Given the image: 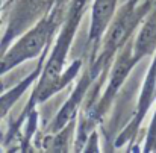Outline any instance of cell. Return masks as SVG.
<instances>
[{
	"label": "cell",
	"instance_id": "5",
	"mask_svg": "<svg viewBox=\"0 0 156 153\" xmlns=\"http://www.w3.org/2000/svg\"><path fill=\"white\" fill-rule=\"evenodd\" d=\"M93 84H96V79L93 77L90 70L85 67L83 71L79 73V79H77L73 91L70 93L67 100L62 103L61 109L50 120V123L46 126V130H44L46 133L58 132L59 129H62L64 126L71 123L73 120H77V117L80 114V109H82V106L85 103V99H87Z\"/></svg>",
	"mask_w": 156,
	"mask_h": 153
},
{
	"label": "cell",
	"instance_id": "6",
	"mask_svg": "<svg viewBox=\"0 0 156 153\" xmlns=\"http://www.w3.org/2000/svg\"><path fill=\"white\" fill-rule=\"evenodd\" d=\"M90 2H91V20L88 29L87 49L90 50V56H93L105 29L108 27L112 15L118 8L120 0H90Z\"/></svg>",
	"mask_w": 156,
	"mask_h": 153
},
{
	"label": "cell",
	"instance_id": "9",
	"mask_svg": "<svg viewBox=\"0 0 156 153\" xmlns=\"http://www.w3.org/2000/svg\"><path fill=\"white\" fill-rule=\"evenodd\" d=\"M76 124H77V120H73L71 123L59 129L58 132H52V133L44 132L37 143L40 146V150L49 153H67L73 150Z\"/></svg>",
	"mask_w": 156,
	"mask_h": 153
},
{
	"label": "cell",
	"instance_id": "10",
	"mask_svg": "<svg viewBox=\"0 0 156 153\" xmlns=\"http://www.w3.org/2000/svg\"><path fill=\"white\" fill-rule=\"evenodd\" d=\"M141 152H156V106H155V114L152 117V121L149 124L146 138H144V144L141 147Z\"/></svg>",
	"mask_w": 156,
	"mask_h": 153
},
{
	"label": "cell",
	"instance_id": "7",
	"mask_svg": "<svg viewBox=\"0 0 156 153\" xmlns=\"http://www.w3.org/2000/svg\"><path fill=\"white\" fill-rule=\"evenodd\" d=\"M133 59L140 64L143 59L153 56L156 52V3L141 21L133 38L130 40Z\"/></svg>",
	"mask_w": 156,
	"mask_h": 153
},
{
	"label": "cell",
	"instance_id": "2",
	"mask_svg": "<svg viewBox=\"0 0 156 153\" xmlns=\"http://www.w3.org/2000/svg\"><path fill=\"white\" fill-rule=\"evenodd\" d=\"M155 3L156 0H124L117 8L96 52L88 58L87 68L96 79V84L105 82L112 59L124 44L133 38L141 21L146 18Z\"/></svg>",
	"mask_w": 156,
	"mask_h": 153
},
{
	"label": "cell",
	"instance_id": "1",
	"mask_svg": "<svg viewBox=\"0 0 156 153\" xmlns=\"http://www.w3.org/2000/svg\"><path fill=\"white\" fill-rule=\"evenodd\" d=\"M90 0H68L62 23L52 43L50 50L47 52L41 73L34 84L35 88L26 103L21 115H26L38 108V105L50 100L55 94L61 93L68 87L82 71V59H74L67 65L68 53L80 21L88 9Z\"/></svg>",
	"mask_w": 156,
	"mask_h": 153
},
{
	"label": "cell",
	"instance_id": "8",
	"mask_svg": "<svg viewBox=\"0 0 156 153\" xmlns=\"http://www.w3.org/2000/svg\"><path fill=\"white\" fill-rule=\"evenodd\" d=\"M46 55H47V52L38 58V64H37V67H35L34 71H30L21 82H18L15 87H12L9 91H6V93H3V94L0 96V123H2L3 118L9 114V111L12 109V106L21 99V96L37 82V79H38L40 73H41V68H43Z\"/></svg>",
	"mask_w": 156,
	"mask_h": 153
},
{
	"label": "cell",
	"instance_id": "4",
	"mask_svg": "<svg viewBox=\"0 0 156 153\" xmlns=\"http://www.w3.org/2000/svg\"><path fill=\"white\" fill-rule=\"evenodd\" d=\"M64 2L67 0H11L6 15V29L0 40V53L18 35Z\"/></svg>",
	"mask_w": 156,
	"mask_h": 153
},
{
	"label": "cell",
	"instance_id": "3",
	"mask_svg": "<svg viewBox=\"0 0 156 153\" xmlns=\"http://www.w3.org/2000/svg\"><path fill=\"white\" fill-rule=\"evenodd\" d=\"M67 3L68 0L58 5L46 17L26 29L21 35H18L0 53V77L15 67L27 61L38 59L41 55L49 52V47L52 46L56 32L62 23Z\"/></svg>",
	"mask_w": 156,
	"mask_h": 153
}]
</instances>
